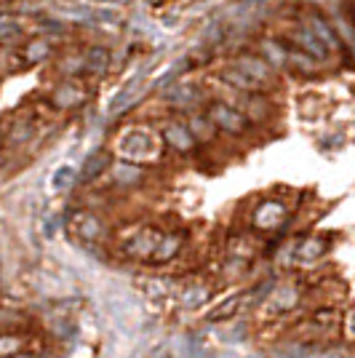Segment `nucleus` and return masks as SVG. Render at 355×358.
I'll return each mask as SVG.
<instances>
[{
	"instance_id": "obj_18",
	"label": "nucleus",
	"mask_w": 355,
	"mask_h": 358,
	"mask_svg": "<svg viewBox=\"0 0 355 358\" xmlns=\"http://www.w3.org/2000/svg\"><path fill=\"white\" fill-rule=\"evenodd\" d=\"M219 80H222L224 86L236 89L238 94H265V89L259 83H254L246 73H240L236 64H227L222 73H219Z\"/></svg>"
},
{
	"instance_id": "obj_17",
	"label": "nucleus",
	"mask_w": 355,
	"mask_h": 358,
	"mask_svg": "<svg viewBox=\"0 0 355 358\" xmlns=\"http://www.w3.org/2000/svg\"><path fill=\"white\" fill-rule=\"evenodd\" d=\"M113 64V51L104 43H94L83 51V70L89 75H104Z\"/></svg>"
},
{
	"instance_id": "obj_34",
	"label": "nucleus",
	"mask_w": 355,
	"mask_h": 358,
	"mask_svg": "<svg viewBox=\"0 0 355 358\" xmlns=\"http://www.w3.org/2000/svg\"><path fill=\"white\" fill-rule=\"evenodd\" d=\"M345 329H347V331H350V334L355 337V310L347 315V321H345Z\"/></svg>"
},
{
	"instance_id": "obj_33",
	"label": "nucleus",
	"mask_w": 355,
	"mask_h": 358,
	"mask_svg": "<svg viewBox=\"0 0 355 358\" xmlns=\"http://www.w3.org/2000/svg\"><path fill=\"white\" fill-rule=\"evenodd\" d=\"M19 321V313L14 310H0V327H8V324H16Z\"/></svg>"
},
{
	"instance_id": "obj_7",
	"label": "nucleus",
	"mask_w": 355,
	"mask_h": 358,
	"mask_svg": "<svg viewBox=\"0 0 355 358\" xmlns=\"http://www.w3.org/2000/svg\"><path fill=\"white\" fill-rule=\"evenodd\" d=\"M161 238H163V233L158 230V227L145 224V227H139L131 238L126 241L123 249H126V254H129L131 259H152V254H155V249H158Z\"/></svg>"
},
{
	"instance_id": "obj_23",
	"label": "nucleus",
	"mask_w": 355,
	"mask_h": 358,
	"mask_svg": "<svg viewBox=\"0 0 355 358\" xmlns=\"http://www.w3.org/2000/svg\"><path fill=\"white\" fill-rule=\"evenodd\" d=\"M75 185H78V169L73 164H59L54 171H51V179H48V187L54 195H64L70 193Z\"/></svg>"
},
{
	"instance_id": "obj_15",
	"label": "nucleus",
	"mask_w": 355,
	"mask_h": 358,
	"mask_svg": "<svg viewBox=\"0 0 355 358\" xmlns=\"http://www.w3.org/2000/svg\"><path fill=\"white\" fill-rule=\"evenodd\" d=\"M113 166V155H110V150L104 148H94L83 158V166H80V171H78V182H83V185H89L94 179H99Z\"/></svg>"
},
{
	"instance_id": "obj_31",
	"label": "nucleus",
	"mask_w": 355,
	"mask_h": 358,
	"mask_svg": "<svg viewBox=\"0 0 355 358\" xmlns=\"http://www.w3.org/2000/svg\"><path fill=\"white\" fill-rule=\"evenodd\" d=\"M24 35V27L16 19H0V45H14Z\"/></svg>"
},
{
	"instance_id": "obj_1",
	"label": "nucleus",
	"mask_w": 355,
	"mask_h": 358,
	"mask_svg": "<svg viewBox=\"0 0 355 358\" xmlns=\"http://www.w3.org/2000/svg\"><path fill=\"white\" fill-rule=\"evenodd\" d=\"M118 152L123 155V161H131V164L152 161L161 152V142L147 126H133L118 136Z\"/></svg>"
},
{
	"instance_id": "obj_21",
	"label": "nucleus",
	"mask_w": 355,
	"mask_h": 358,
	"mask_svg": "<svg viewBox=\"0 0 355 358\" xmlns=\"http://www.w3.org/2000/svg\"><path fill=\"white\" fill-rule=\"evenodd\" d=\"M54 57V43H51V38L48 35H41V38H32L24 43L22 48V59L27 62V64H43Z\"/></svg>"
},
{
	"instance_id": "obj_19",
	"label": "nucleus",
	"mask_w": 355,
	"mask_h": 358,
	"mask_svg": "<svg viewBox=\"0 0 355 358\" xmlns=\"http://www.w3.org/2000/svg\"><path fill=\"white\" fill-rule=\"evenodd\" d=\"M291 41H294V48H299V51H305V54H310L312 59H318V62H326L328 59V48H326L312 32H307L305 27H299V30L291 32Z\"/></svg>"
},
{
	"instance_id": "obj_25",
	"label": "nucleus",
	"mask_w": 355,
	"mask_h": 358,
	"mask_svg": "<svg viewBox=\"0 0 355 358\" xmlns=\"http://www.w3.org/2000/svg\"><path fill=\"white\" fill-rule=\"evenodd\" d=\"M182 246H184V236L182 233H163L161 243H158V249L152 254V262H168V259H174L182 252Z\"/></svg>"
},
{
	"instance_id": "obj_9",
	"label": "nucleus",
	"mask_w": 355,
	"mask_h": 358,
	"mask_svg": "<svg viewBox=\"0 0 355 358\" xmlns=\"http://www.w3.org/2000/svg\"><path fill=\"white\" fill-rule=\"evenodd\" d=\"M302 302V289L296 284H278L270 289V294L265 297V308L270 313L283 315L296 310V305Z\"/></svg>"
},
{
	"instance_id": "obj_22",
	"label": "nucleus",
	"mask_w": 355,
	"mask_h": 358,
	"mask_svg": "<svg viewBox=\"0 0 355 358\" xmlns=\"http://www.w3.org/2000/svg\"><path fill=\"white\" fill-rule=\"evenodd\" d=\"M211 286L208 284H198L193 281L190 286H184V289H179L177 292V299L182 308H187V310H195V308H203L208 299H211Z\"/></svg>"
},
{
	"instance_id": "obj_6",
	"label": "nucleus",
	"mask_w": 355,
	"mask_h": 358,
	"mask_svg": "<svg viewBox=\"0 0 355 358\" xmlns=\"http://www.w3.org/2000/svg\"><path fill=\"white\" fill-rule=\"evenodd\" d=\"M286 220H289V209L283 206L281 201H275V198L262 201L252 214V224L259 233H273V230H278Z\"/></svg>"
},
{
	"instance_id": "obj_5",
	"label": "nucleus",
	"mask_w": 355,
	"mask_h": 358,
	"mask_svg": "<svg viewBox=\"0 0 355 358\" xmlns=\"http://www.w3.org/2000/svg\"><path fill=\"white\" fill-rule=\"evenodd\" d=\"M67 224H70V233H73L83 246L99 243V241L104 238V233H107V227H104L102 220H99L94 211H86V209L73 211L70 220H67Z\"/></svg>"
},
{
	"instance_id": "obj_12",
	"label": "nucleus",
	"mask_w": 355,
	"mask_h": 358,
	"mask_svg": "<svg viewBox=\"0 0 355 358\" xmlns=\"http://www.w3.org/2000/svg\"><path fill=\"white\" fill-rule=\"evenodd\" d=\"M163 142L168 145V150H174L177 155H190L195 145H198L193 131H190V126L182 123V120H168L163 126Z\"/></svg>"
},
{
	"instance_id": "obj_29",
	"label": "nucleus",
	"mask_w": 355,
	"mask_h": 358,
	"mask_svg": "<svg viewBox=\"0 0 355 358\" xmlns=\"http://www.w3.org/2000/svg\"><path fill=\"white\" fill-rule=\"evenodd\" d=\"M24 337L16 334V331H3L0 334V358L16 356V353H24Z\"/></svg>"
},
{
	"instance_id": "obj_26",
	"label": "nucleus",
	"mask_w": 355,
	"mask_h": 358,
	"mask_svg": "<svg viewBox=\"0 0 355 358\" xmlns=\"http://www.w3.org/2000/svg\"><path fill=\"white\" fill-rule=\"evenodd\" d=\"M113 179L123 187H133L145 179V171L131 161H118V164H113Z\"/></svg>"
},
{
	"instance_id": "obj_16",
	"label": "nucleus",
	"mask_w": 355,
	"mask_h": 358,
	"mask_svg": "<svg viewBox=\"0 0 355 358\" xmlns=\"http://www.w3.org/2000/svg\"><path fill=\"white\" fill-rule=\"evenodd\" d=\"M328 252V241L324 236H307L294 246V259L299 265H312Z\"/></svg>"
},
{
	"instance_id": "obj_2",
	"label": "nucleus",
	"mask_w": 355,
	"mask_h": 358,
	"mask_svg": "<svg viewBox=\"0 0 355 358\" xmlns=\"http://www.w3.org/2000/svg\"><path fill=\"white\" fill-rule=\"evenodd\" d=\"M206 115L211 118V123L217 126V131H222L227 136H246L252 131V123L249 118L238 110L236 105H230V102H222V99H217V102H208L206 105Z\"/></svg>"
},
{
	"instance_id": "obj_32",
	"label": "nucleus",
	"mask_w": 355,
	"mask_h": 358,
	"mask_svg": "<svg viewBox=\"0 0 355 358\" xmlns=\"http://www.w3.org/2000/svg\"><path fill=\"white\" fill-rule=\"evenodd\" d=\"M59 70L64 75H78V73H86L83 70V51L80 54H64L59 62Z\"/></svg>"
},
{
	"instance_id": "obj_27",
	"label": "nucleus",
	"mask_w": 355,
	"mask_h": 358,
	"mask_svg": "<svg viewBox=\"0 0 355 358\" xmlns=\"http://www.w3.org/2000/svg\"><path fill=\"white\" fill-rule=\"evenodd\" d=\"M187 126L193 131L195 142H211L217 136V126L211 123V118H208L206 113H193L190 120H187Z\"/></svg>"
},
{
	"instance_id": "obj_24",
	"label": "nucleus",
	"mask_w": 355,
	"mask_h": 358,
	"mask_svg": "<svg viewBox=\"0 0 355 358\" xmlns=\"http://www.w3.org/2000/svg\"><path fill=\"white\" fill-rule=\"evenodd\" d=\"M259 54L265 57V62L273 67V70H283V67H289V45H283L281 41L265 38V41L259 43Z\"/></svg>"
},
{
	"instance_id": "obj_3",
	"label": "nucleus",
	"mask_w": 355,
	"mask_h": 358,
	"mask_svg": "<svg viewBox=\"0 0 355 358\" xmlns=\"http://www.w3.org/2000/svg\"><path fill=\"white\" fill-rule=\"evenodd\" d=\"M59 14L73 19V22H86V24H118L123 14L115 6H94V3H70L59 6Z\"/></svg>"
},
{
	"instance_id": "obj_11",
	"label": "nucleus",
	"mask_w": 355,
	"mask_h": 358,
	"mask_svg": "<svg viewBox=\"0 0 355 358\" xmlns=\"http://www.w3.org/2000/svg\"><path fill=\"white\" fill-rule=\"evenodd\" d=\"M302 27H305L307 32H312V35H315V38H318L328 51H340L342 48L340 35H337L334 24H331L324 14H318V11H307V14L302 16Z\"/></svg>"
},
{
	"instance_id": "obj_4",
	"label": "nucleus",
	"mask_w": 355,
	"mask_h": 358,
	"mask_svg": "<svg viewBox=\"0 0 355 358\" xmlns=\"http://www.w3.org/2000/svg\"><path fill=\"white\" fill-rule=\"evenodd\" d=\"M240 73H246L252 78L254 83H259L265 91H270L275 83H278V70H273L270 64L265 62L262 54H254V51H243V54H238L236 59H233Z\"/></svg>"
},
{
	"instance_id": "obj_13",
	"label": "nucleus",
	"mask_w": 355,
	"mask_h": 358,
	"mask_svg": "<svg viewBox=\"0 0 355 358\" xmlns=\"http://www.w3.org/2000/svg\"><path fill=\"white\" fill-rule=\"evenodd\" d=\"M32 134H35V120H32V115H27V113H14L11 118L3 123V129H0V136H3L6 145H11V148L24 145L27 139H32Z\"/></svg>"
},
{
	"instance_id": "obj_8",
	"label": "nucleus",
	"mask_w": 355,
	"mask_h": 358,
	"mask_svg": "<svg viewBox=\"0 0 355 358\" xmlns=\"http://www.w3.org/2000/svg\"><path fill=\"white\" fill-rule=\"evenodd\" d=\"M107 308H110V315L123 324V327H133V324H139V318H142V308H139V302L133 297H129L126 292H110L107 294Z\"/></svg>"
},
{
	"instance_id": "obj_14",
	"label": "nucleus",
	"mask_w": 355,
	"mask_h": 358,
	"mask_svg": "<svg viewBox=\"0 0 355 358\" xmlns=\"http://www.w3.org/2000/svg\"><path fill=\"white\" fill-rule=\"evenodd\" d=\"M86 99H89V89L80 86V83H75V80L59 83L57 89L51 91V96H48L51 107H57V110H75V107L83 105Z\"/></svg>"
},
{
	"instance_id": "obj_20",
	"label": "nucleus",
	"mask_w": 355,
	"mask_h": 358,
	"mask_svg": "<svg viewBox=\"0 0 355 358\" xmlns=\"http://www.w3.org/2000/svg\"><path fill=\"white\" fill-rule=\"evenodd\" d=\"M252 297V292H240V294H233V297L222 299L217 308H211L206 315V321H233V315H238L243 310L246 299Z\"/></svg>"
},
{
	"instance_id": "obj_30",
	"label": "nucleus",
	"mask_w": 355,
	"mask_h": 358,
	"mask_svg": "<svg viewBox=\"0 0 355 358\" xmlns=\"http://www.w3.org/2000/svg\"><path fill=\"white\" fill-rule=\"evenodd\" d=\"M142 289H145L147 299H168L174 294L171 281H166V278H147V281L142 284Z\"/></svg>"
},
{
	"instance_id": "obj_28",
	"label": "nucleus",
	"mask_w": 355,
	"mask_h": 358,
	"mask_svg": "<svg viewBox=\"0 0 355 358\" xmlns=\"http://www.w3.org/2000/svg\"><path fill=\"white\" fill-rule=\"evenodd\" d=\"M289 64L294 67L299 75H318L321 73V64L318 59H312L310 54H305V51H299V48H289Z\"/></svg>"
},
{
	"instance_id": "obj_36",
	"label": "nucleus",
	"mask_w": 355,
	"mask_h": 358,
	"mask_svg": "<svg viewBox=\"0 0 355 358\" xmlns=\"http://www.w3.org/2000/svg\"><path fill=\"white\" fill-rule=\"evenodd\" d=\"M8 358H35V356H30V353H16V356H8Z\"/></svg>"
},
{
	"instance_id": "obj_10",
	"label": "nucleus",
	"mask_w": 355,
	"mask_h": 358,
	"mask_svg": "<svg viewBox=\"0 0 355 358\" xmlns=\"http://www.w3.org/2000/svg\"><path fill=\"white\" fill-rule=\"evenodd\" d=\"M163 96H166L168 105L179 107V110H190V107L195 110L198 105H203V99H206L203 89L198 83H187V80H174Z\"/></svg>"
},
{
	"instance_id": "obj_35",
	"label": "nucleus",
	"mask_w": 355,
	"mask_h": 358,
	"mask_svg": "<svg viewBox=\"0 0 355 358\" xmlns=\"http://www.w3.org/2000/svg\"><path fill=\"white\" fill-rule=\"evenodd\" d=\"M347 54H350V59L355 62V38L350 41V43H347Z\"/></svg>"
}]
</instances>
